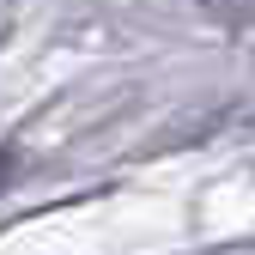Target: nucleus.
<instances>
[{"label": "nucleus", "instance_id": "obj_1", "mask_svg": "<svg viewBox=\"0 0 255 255\" xmlns=\"http://www.w3.org/2000/svg\"><path fill=\"white\" fill-rule=\"evenodd\" d=\"M201 6H207L213 18H225V24H249V18H255V0H201Z\"/></svg>", "mask_w": 255, "mask_h": 255}]
</instances>
